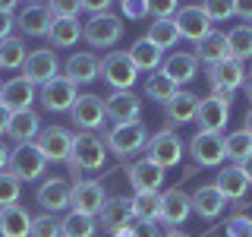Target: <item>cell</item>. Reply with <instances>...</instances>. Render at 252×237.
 I'll list each match as a JSON object with an SVG mask.
<instances>
[{"label":"cell","mask_w":252,"mask_h":237,"mask_svg":"<svg viewBox=\"0 0 252 237\" xmlns=\"http://www.w3.org/2000/svg\"><path fill=\"white\" fill-rule=\"evenodd\" d=\"M82 38L89 44H94V47H114L123 38V19L114 16L110 10L98 13V16H92V19L82 26Z\"/></svg>","instance_id":"obj_3"},{"label":"cell","mask_w":252,"mask_h":237,"mask_svg":"<svg viewBox=\"0 0 252 237\" xmlns=\"http://www.w3.org/2000/svg\"><path fill=\"white\" fill-rule=\"evenodd\" d=\"M189 215H192V199H189V193H183L180 187H173L161 196V221L170 231H177Z\"/></svg>","instance_id":"obj_18"},{"label":"cell","mask_w":252,"mask_h":237,"mask_svg":"<svg viewBox=\"0 0 252 237\" xmlns=\"http://www.w3.org/2000/svg\"><path fill=\"white\" fill-rule=\"evenodd\" d=\"M173 22H177L180 38H186V41L199 44L202 38L211 35V22H208V16L202 13V6H180V13H177Z\"/></svg>","instance_id":"obj_20"},{"label":"cell","mask_w":252,"mask_h":237,"mask_svg":"<svg viewBox=\"0 0 252 237\" xmlns=\"http://www.w3.org/2000/svg\"><path fill=\"white\" fill-rule=\"evenodd\" d=\"M38 98V89L29 82L26 76H16L10 82H3L0 89V105H3L10 114H19V111H32V101Z\"/></svg>","instance_id":"obj_16"},{"label":"cell","mask_w":252,"mask_h":237,"mask_svg":"<svg viewBox=\"0 0 252 237\" xmlns=\"http://www.w3.org/2000/svg\"><path fill=\"white\" fill-rule=\"evenodd\" d=\"M38 152L44 155V161H69V152H73V133L66 126H47L41 130V136L35 139Z\"/></svg>","instance_id":"obj_12"},{"label":"cell","mask_w":252,"mask_h":237,"mask_svg":"<svg viewBox=\"0 0 252 237\" xmlns=\"http://www.w3.org/2000/svg\"><path fill=\"white\" fill-rule=\"evenodd\" d=\"M69 117H73V123L82 133H94V130H101V126L107 123L104 101H101L98 95H79L73 111H69Z\"/></svg>","instance_id":"obj_11"},{"label":"cell","mask_w":252,"mask_h":237,"mask_svg":"<svg viewBox=\"0 0 252 237\" xmlns=\"http://www.w3.org/2000/svg\"><path fill=\"white\" fill-rule=\"evenodd\" d=\"M13 13H19V6H16V3H0V41H6L10 32H13V26H16V16Z\"/></svg>","instance_id":"obj_43"},{"label":"cell","mask_w":252,"mask_h":237,"mask_svg":"<svg viewBox=\"0 0 252 237\" xmlns=\"http://www.w3.org/2000/svg\"><path fill=\"white\" fill-rule=\"evenodd\" d=\"M6 136L16 139L19 146L38 139L41 136V117L35 111H19V114H10V123H6Z\"/></svg>","instance_id":"obj_25"},{"label":"cell","mask_w":252,"mask_h":237,"mask_svg":"<svg viewBox=\"0 0 252 237\" xmlns=\"http://www.w3.org/2000/svg\"><path fill=\"white\" fill-rule=\"evenodd\" d=\"M104 202H107V193L98 180H79L73 187V196H69L73 212H82V215H92V218L104 209Z\"/></svg>","instance_id":"obj_15"},{"label":"cell","mask_w":252,"mask_h":237,"mask_svg":"<svg viewBox=\"0 0 252 237\" xmlns=\"http://www.w3.org/2000/svg\"><path fill=\"white\" fill-rule=\"evenodd\" d=\"M29 237H63L60 231V218H54V215H38V218H32V234Z\"/></svg>","instance_id":"obj_41"},{"label":"cell","mask_w":252,"mask_h":237,"mask_svg":"<svg viewBox=\"0 0 252 237\" xmlns=\"http://www.w3.org/2000/svg\"><path fill=\"white\" fill-rule=\"evenodd\" d=\"M129 209H132V221H161V193H136L129 199Z\"/></svg>","instance_id":"obj_33"},{"label":"cell","mask_w":252,"mask_h":237,"mask_svg":"<svg viewBox=\"0 0 252 237\" xmlns=\"http://www.w3.org/2000/svg\"><path fill=\"white\" fill-rule=\"evenodd\" d=\"M69 79L73 85H85V82H94V79L101 76V63L92 57V54H85V51H79L73 54V57L66 60V73H63Z\"/></svg>","instance_id":"obj_28"},{"label":"cell","mask_w":252,"mask_h":237,"mask_svg":"<svg viewBox=\"0 0 252 237\" xmlns=\"http://www.w3.org/2000/svg\"><path fill=\"white\" fill-rule=\"evenodd\" d=\"M145 158H148L152 164H158L161 171L177 168L180 158H183V142H180L177 133L161 130V133H155V136L148 139V146H145Z\"/></svg>","instance_id":"obj_5"},{"label":"cell","mask_w":252,"mask_h":237,"mask_svg":"<svg viewBox=\"0 0 252 237\" xmlns=\"http://www.w3.org/2000/svg\"><path fill=\"white\" fill-rule=\"evenodd\" d=\"M120 237H161V234H158V228L148 225V221H132V225L126 228V234H120Z\"/></svg>","instance_id":"obj_46"},{"label":"cell","mask_w":252,"mask_h":237,"mask_svg":"<svg viewBox=\"0 0 252 237\" xmlns=\"http://www.w3.org/2000/svg\"><path fill=\"white\" fill-rule=\"evenodd\" d=\"M189 152H192V161L202 164V168H218V164L227 158L224 136H220V133H202V130L192 136V142H189Z\"/></svg>","instance_id":"obj_10"},{"label":"cell","mask_w":252,"mask_h":237,"mask_svg":"<svg viewBox=\"0 0 252 237\" xmlns=\"http://www.w3.org/2000/svg\"><path fill=\"white\" fill-rule=\"evenodd\" d=\"M123 16H126V19H145V16H148V3H145V0H123Z\"/></svg>","instance_id":"obj_45"},{"label":"cell","mask_w":252,"mask_h":237,"mask_svg":"<svg viewBox=\"0 0 252 237\" xmlns=\"http://www.w3.org/2000/svg\"><path fill=\"white\" fill-rule=\"evenodd\" d=\"M195 111H199V95L195 92H177L164 105V117H167L170 126H183L189 120H195Z\"/></svg>","instance_id":"obj_24"},{"label":"cell","mask_w":252,"mask_h":237,"mask_svg":"<svg viewBox=\"0 0 252 237\" xmlns=\"http://www.w3.org/2000/svg\"><path fill=\"white\" fill-rule=\"evenodd\" d=\"M32 234V215L19 202L0 209V237H29Z\"/></svg>","instance_id":"obj_27"},{"label":"cell","mask_w":252,"mask_h":237,"mask_svg":"<svg viewBox=\"0 0 252 237\" xmlns=\"http://www.w3.org/2000/svg\"><path fill=\"white\" fill-rule=\"evenodd\" d=\"M202 13L208 16V22H220V19H230L233 16V3H227V0H208V3H202Z\"/></svg>","instance_id":"obj_42"},{"label":"cell","mask_w":252,"mask_h":237,"mask_svg":"<svg viewBox=\"0 0 252 237\" xmlns=\"http://www.w3.org/2000/svg\"><path fill=\"white\" fill-rule=\"evenodd\" d=\"M107 161V146L94 133H76L73 136V152H69V168H73V180L79 184L82 171H101Z\"/></svg>","instance_id":"obj_1"},{"label":"cell","mask_w":252,"mask_h":237,"mask_svg":"<svg viewBox=\"0 0 252 237\" xmlns=\"http://www.w3.org/2000/svg\"><path fill=\"white\" fill-rule=\"evenodd\" d=\"M51 22H54V16L47 10V3H26V6H19V13H16V26H19L22 35H29V38H47Z\"/></svg>","instance_id":"obj_17"},{"label":"cell","mask_w":252,"mask_h":237,"mask_svg":"<svg viewBox=\"0 0 252 237\" xmlns=\"http://www.w3.org/2000/svg\"><path fill=\"white\" fill-rule=\"evenodd\" d=\"M104 146L110 149L114 155H136L139 149H145L148 146V130H145V123H120V126H114V130L104 136Z\"/></svg>","instance_id":"obj_4"},{"label":"cell","mask_w":252,"mask_h":237,"mask_svg":"<svg viewBox=\"0 0 252 237\" xmlns=\"http://www.w3.org/2000/svg\"><path fill=\"white\" fill-rule=\"evenodd\" d=\"M233 13H240V16H252V3H233Z\"/></svg>","instance_id":"obj_50"},{"label":"cell","mask_w":252,"mask_h":237,"mask_svg":"<svg viewBox=\"0 0 252 237\" xmlns=\"http://www.w3.org/2000/svg\"><path fill=\"white\" fill-rule=\"evenodd\" d=\"M101 218V228L110 231V237H120L126 234V228L132 225V209H129V199H123V196H110L104 202V209L98 212Z\"/></svg>","instance_id":"obj_19"},{"label":"cell","mask_w":252,"mask_h":237,"mask_svg":"<svg viewBox=\"0 0 252 237\" xmlns=\"http://www.w3.org/2000/svg\"><path fill=\"white\" fill-rule=\"evenodd\" d=\"M195 60L208 63V67L230 60V44H227V35H224V32H211L208 38H202L199 47H195Z\"/></svg>","instance_id":"obj_29"},{"label":"cell","mask_w":252,"mask_h":237,"mask_svg":"<svg viewBox=\"0 0 252 237\" xmlns=\"http://www.w3.org/2000/svg\"><path fill=\"white\" fill-rule=\"evenodd\" d=\"M6 123H10V111H6L3 105H0V136L6 133Z\"/></svg>","instance_id":"obj_48"},{"label":"cell","mask_w":252,"mask_h":237,"mask_svg":"<svg viewBox=\"0 0 252 237\" xmlns=\"http://www.w3.org/2000/svg\"><path fill=\"white\" fill-rule=\"evenodd\" d=\"M94 228H98V221L82 212H69L66 218H60L63 237H94Z\"/></svg>","instance_id":"obj_38"},{"label":"cell","mask_w":252,"mask_h":237,"mask_svg":"<svg viewBox=\"0 0 252 237\" xmlns=\"http://www.w3.org/2000/svg\"><path fill=\"white\" fill-rule=\"evenodd\" d=\"M101 79L110 85L114 92H132L139 79V70L132 67L129 54L126 51H110L104 60H101Z\"/></svg>","instance_id":"obj_2"},{"label":"cell","mask_w":252,"mask_h":237,"mask_svg":"<svg viewBox=\"0 0 252 237\" xmlns=\"http://www.w3.org/2000/svg\"><path fill=\"white\" fill-rule=\"evenodd\" d=\"M192 212L199 218H205V221H215V218H220V212H224V205H227V199L218 193V187L215 184H205V187H199L192 196Z\"/></svg>","instance_id":"obj_23"},{"label":"cell","mask_w":252,"mask_h":237,"mask_svg":"<svg viewBox=\"0 0 252 237\" xmlns=\"http://www.w3.org/2000/svg\"><path fill=\"white\" fill-rule=\"evenodd\" d=\"M38 98H41L44 111L60 114V111H73L79 92H76V85L69 82L66 76H57V79H51L47 85H41V89H38Z\"/></svg>","instance_id":"obj_9"},{"label":"cell","mask_w":252,"mask_h":237,"mask_svg":"<svg viewBox=\"0 0 252 237\" xmlns=\"http://www.w3.org/2000/svg\"><path fill=\"white\" fill-rule=\"evenodd\" d=\"M6 164H10V152H6V146L0 142V174L6 171Z\"/></svg>","instance_id":"obj_49"},{"label":"cell","mask_w":252,"mask_h":237,"mask_svg":"<svg viewBox=\"0 0 252 237\" xmlns=\"http://www.w3.org/2000/svg\"><path fill=\"white\" fill-rule=\"evenodd\" d=\"M0 89H3V85H0Z\"/></svg>","instance_id":"obj_55"},{"label":"cell","mask_w":252,"mask_h":237,"mask_svg":"<svg viewBox=\"0 0 252 237\" xmlns=\"http://www.w3.org/2000/svg\"><path fill=\"white\" fill-rule=\"evenodd\" d=\"M164 237H189V234H186V231H180V228H177V231H167Z\"/></svg>","instance_id":"obj_53"},{"label":"cell","mask_w":252,"mask_h":237,"mask_svg":"<svg viewBox=\"0 0 252 237\" xmlns=\"http://www.w3.org/2000/svg\"><path fill=\"white\" fill-rule=\"evenodd\" d=\"M195 67H199L195 54L177 51V54H170V57L161 63V73H164V76H170L173 82L180 85V82H192V79H195Z\"/></svg>","instance_id":"obj_30"},{"label":"cell","mask_w":252,"mask_h":237,"mask_svg":"<svg viewBox=\"0 0 252 237\" xmlns=\"http://www.w3.org/2000/svg\"><path fill=\"white\" fill-rule=\"evenodd\" d=\"M6 168H10V174L16 180H38L44 174V168H47V161H44V155L38 152V146L35 142H26V146H16L13 152H10V164H6Z\"/></svg>","instance_id":"obj_6"},{"label":"cell","mask_w":252,"mask_h":237,"mask_svg":"<svg viewBox=\"0 0 252 237\" xmlns=\"http://www.w3.org/2000/svg\"><path fill=\"white\" fill-rule=\"evenodd\" d=\"M215 187H218V193L224 196L227 202H230V199H243V196H246L249 180H246V174H243L240 164H227V168H220V171H218Z\"/></svg>","instance_id":"obj_26"},{"label":"cell","mask_w":252,"mask_h":237,"mask_svg":"<svg viewBox=\"0 0 252 237\" xmlns=\"http://www.w3.org/2000/svg\"><path fill=\"white\" fill-rule=\"evenodd\" d=\"M227 237H252V215H233L227 221Z\"/></svg>","instance_id":"obj_44"},{"label":"cell","mask_w":252,"mask_h":237,"mask_svg":"<svg viewBox=\"0 0 252 237\" xmlns=\"http://www.w3.org/2000/svg\"><path fill=\"white\" fill-rule=\"evenodd\" d=\"M240 168H243V174H246V180H249V184H252V158H249V161H243Z\"/></svg>","instance_id":"obj_51"},{"label":"cell","mask_w":252,"mask_h":237,"mask_svg":"<svg viewBox=\"0 0 252 237\" xmlns=\"http://www.w3.org/2000/svg\"><path fill=\"white\" fill-rule=\"evenodd\" d=\"M29 51H26V41L22 38L10 35L6 41H0V67L3 70H19L22 63H26Z\"/></svg>","instance_id":"obj_37"},{"label":"cell","mask_w":252,"mask_h":237,"mask_svg":"<svg viewBox=\"0 0 252 237\" xmlns=\"http://www.w3.org/2000/svg\"><path fill=\"white\" fill-rule=\"evenodd\" d=\"M22 70H26L22 76H26L32 85H47L51 79L60 76V60H57V54H54L51 47H38V51H29Z\"/></svg>","instance_id":"obj_8"},{"label":"cell","mask_w":252,"mask_h":237,"mask_svg":"<svg viewBox=\"0 0 252 237\" xmlns=\"http://www.w3.org/2000/svg\"><path fill=\"white\" fill-rule=\"evenodd\" d=\"M246 95H249V98H252V76L246 79Z\"/></svg>","instance_id":"obj_54"},{"label":"cell","mask_w":252,"mask_h":237,"mask_svg":"<svg viewBox=\"0 0 252 237\" xmlns=\"http://www.w3.org/2000/svg\"><path fill=\"white\" fill-rule=\"evenodd\" d=\"M148 41H152L158 51H167V47H173L180 41V32H177V22L173 19H155L152 29H148Z\"/></svg>","instance_id":"obj_36"},{"label":"cell","mask_w":252,"mask_h":237,"mask_svg":"<svg viewBox=\"0 0 252 237\" xmlns=\"http://www.w3.org/2000/svg\"><path fill=\"white\" fill-rule=\"evenodd\" d=\"M69 196H73V187H69L63 177H51V180H44V184L38 187L35 199L47 215H54V212H60V209L69 205Z\"/></svg>","instance_id":"obj_21"},{"label":"cell","mask_w":252,"mask_h":237,"mask_svg":"<svg viewBox=\"0 0 252 237\" xmlns=\"http://www.w3.org/2000/svg\"><path fill=\"white\" fill-rule=\"evenodd\" d=\"M224 149H227V158H230L233 164H243L252 158V136L246 130H236L230 136H224Z\"/></svg>","instance_id":"obj_39"},{"label":"cell","mask_w":252,"mask_h":237,"mask_svg":"<svg viewBox=\"0 0 252 237\" xmlns=\"http://www.w3.org/2000/svg\"><path fill=\"white\" fill-rule=\"evenodd\" d=\"M227 44H230V57L236 63L252 57V26H233L227 32Z\"/></svg>","instance_id":"obj_35"},{"label":"cell","mask_w":252,"mask_h":237,"mask_svg":"<svg viewBox=\"0 0 252 237\" xmlns=\"http://www.w3.org/2000/svg\"><path fill=\"white\" fill-rule=\"evenodd\" d=\"M79 38H82V22L76 16L69 19H54L51 22V32H47V41L54 47H73Z\"/></svg>","instance_id":"obj_31"},{"label":"cell","mask_w":252,"mask_h":237,"mask_svg":"<svg viewBox=\"0 0 252 237\" xmlns=\"http://www.w3.org/2000/svg\"><path fill=\"white\" fill-rule=\"evenodd\" d=\"M230 101L233 95H208L199 98V111H195V123L202 133H220L230 117Z\"/></svg>","instance_id":"obj_7"},{"label":"cell","mask_w":252,"mask_h":237,"mask_svg":"<svg viewBox=\"0 0 252 237\" xmlns=\"http://www.w3.org/2000/svg\"><path fill=\"white\" fill-rule=\"evenodd\" d=\"M177 92H180V85L173 82L170 76H164L161 70L148 73V79H145V95H148L152 101H161V105H167V101H170Z\"/></svg>","instance_id":"obj_34"},{"label":"cell","mask_w":252,"mask_h":237,"mask_svg":"<svg viewBox=\"0 0 252 237\" xmlns=\"http://www.w3.org/2000/svg\"><path fill=\"white\" fill-rule=\"evenodd\" d=\"M177 13H180L177 3H148V16H158V19H170Z\"/></svg>","instance_id":"obj_47"},{"label":"cell","mask_w":252,"mask_h":237,"mask_svg":"<svg viewBox=\"0 0 252 237\" xmlns=\"http://www.w3.org/2000/svg\"><path fill=\"white\" fill-rule=\"evenodd\" d=\"M129 187L136 190V193H158L164 184V171L158 168V164H152L148 158H142V161L129 164Z\"/></svg>","instance_id":"obj_22"},{"label":"cell","mask_w":252,"mask_h":237,"mask_svg":"<svg viewBox=\"0 0 252 237\" xmlns=\"http://www.w3.org/2000/svg\"><path fill=\"white\" fill-rule=\"evenodd\" d=\"M19 193H22V184L13 177L10 171H3V174H0V209L16 205V202H19Z\"/></svg>","instance_id":"obj_40"},{"label":"cell","mask_w":252,"mask_h":237,"mask_svg":"<svg viewBox=\"0 0 252 237\" xmlns=\"http://www.w3.org/2000/svg\"><path fill=\"white\" fill-rule=\"evenodd\" d=\"M104 114H107V120H114V126L136 123L142 114V98L136 92H110L104 98Z\"/></svg>","instance_id":"obj_14"},{"label":"cell","mask_w":252,"mask_h":237,"mask_svg":"<svg viewBox=\"0 0 252 237\" xmlns=\"http://www.w3.org/2000/svg\"><path fill=\"white\" fill-rule=\"evenodd\" d=\"M243 130L252 136V108H249V114H246V120H243Z\"/></svg>","instance_id":"obj_52"},{"label":"cell","mask_w":252,"mask_h":237,"mask_svg":"<svg viewBox=\"0 0 252 237\" xmlns=\"http://www.w3.org/2000/svg\"><path fill=\"white\" fill-rule=\"evenodd\" d=\"M126 54H129V60H132V67H136V70H148V73H155V70L161 67V54L164 51H158V47L142 35L139 41L129 44V51H126Z\"/></svg>","instance_id":"obj_32"},{"label":"cell","mask_w":252,"mask_h":237,"mask_svg":"<svg viewBox=\"0 0 252 237\" xmlns=\"http://www.w3.org/2000/svg\"><path fill=\"white\" fill-rule=\"evenodd\" d=\"M246 82V70L243 63H236L233 57L224 60V63H215L208 67V85H211V95H233V89Z\"/></svg>","instance_id":"obj_13"}]
</instances>
